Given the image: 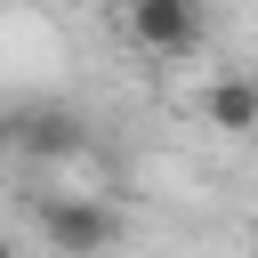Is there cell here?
Wrapping results in <instances>:
<instances>
[{
    "label": "cell",
    "mask_w": 258,
    "mask_h": 258,
    "mask_svg": "<svg viewBox=\"0 0 258 258\" xmlns=\"http://www.w3.org/2000/svg\"><path fill=\"white\" fill-rule=\"evenodd\" d=\"M121 32L145 56H194L202 48V0H121Z\"/></svg>",
    "instance_id": "cell-1"
},
{
    "label": "cell",
    "mask_w": 258,
    "mask_h": 258,
    "mask_svg": "<svg viewBox=\"0 0 258 258\" xmlns=\"http://www.w3.org/2000/svg\"><path fill=\"white\" fill-rule=\"evenodd\" d=\"M40 234H48L64 258H97V250H113L121 218H113L97 194H48V202H40Z\"/></svg>",
    "instance_id": "cell-2"
},
{
    "label": "cell",
    "mask_w": 258,
    "mask_h": 258,
    "mask_svg": "<svg viewBox=\"0 0 258 258\" xmlns=\"http://www.w3.org/2000/svg\"><path fill=\"white\" fill-rule=\"evenodd\" d=\"M202 113H210V129H226V137H250V129H258V81H242V73L210 81Z\"/></svg>",
    "instance_id": "cell-3"
},
{
    "label": "cell",
    "mask_w": 258,
    "mask_h": 258,
    "mask_svg": "<svg viewBox=\"0 0 258 258\" xmlns=\"http://www.w3.org/2000/svg\"><path fill=\"white\" fill-rule=\"evenodd\" d=\"M16 145L24 153H81V121L73 113H16Z\"/></svg>",
    "instance_id": "cell-4"
}]
</instances>
